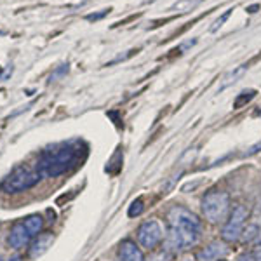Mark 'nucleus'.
<instances>
[{
	"instance_id": "nucleus-1",
	"label": "nucleus",
	"mask_w": 261,
	"mask_h": 261,
	"mask_svg": "<svg viewBox=\"0 0 261 261\" xmlns=\"http://www.w3.org/2000/svg\"><path fill=\"white\" fill-rule=\"evenodd\" d=\"M82 153L84 150L79 141L53 145L40 153L39 162H37V169L42 172V176L58 178V176L77 167L79 162L82 161Z\"/></svg>"
},
{
	"instance_id": "nucleus-2",
	"label": "nucleus",
	"mask_w": 261,
	"mask_h": 261,
	"mask_svg": "<svg viewBox=\"0 0 261 261\" xmlns=\"http://www.w3.org/2000/svg\"><path fill=\"white\" fill-rule=\"evenodd\" d=\"M230 195L223 190H211L202 197V214L211 225H225L230 216Z\"/></svg>"
},
{
	"instance_id": "nucleus-3",
	"label": "nucleus",
	"mask_w": 261,
	"mask_h": 261,
	"mask_svg": "<svg viewBox=\"0 0 261 261\" xmlns=\"http://www.w3.org/2000/svg\"><path fill=\"white\" fill-rule=\"evenodd\" d=\"M42 179V172L33 167L28 166H18L11 171V174L7 178H4V181L0 183V190L7 195H12V193H21L27 192L30 188L37 187Z\"/></svg>"
},
{
	"instance_id": "nucleus-4",
	"label": "nucleus",
	"mask_w": 261,
	"mask_h": 261,
	"mask_svg": "<svg viewBox=\"0 0 261 261\" xmlns=\"http://www.w3.org/2000/svg\"><path fill=\"white\" fill-rule=\"evenodd\" d=\"M200 239V230L192 226H169V233L164 241V249L167 252H181L197 246Z\"/></svg>"
},
{
	"instance_id": "nucleus-5",
	"label": "nucleus",
	"mask_w": 261,
	"mask_h": 261,
	"mask_svg": "<svg viewBox=\"0 0 261 261\" xmlns=\"http://www.w3.org/2000/svg\"><path fill=\"white\" fill-rule=\"evenodd\" d=\"M247 218H249V209L246 205H235L233 211L230 213L228 220L223 225L221 239L228 244L239 242L242 239L244 225H246Z\"/></svg>"
},
{
	"instance_id": "nucleus-6",
	"label": "nucleus",
	"mask_w": 261,
	"mask_h": 261,
	"mask_svg": "<svg viewBox=\"0 0 261 261\" xmlns=\"http://www.w3.org/2000/svg\"><path fill=\"white\" fill-rule=\"evenodd\" d=\"M164 239V230L161 223L157 220H148L143 221L138 228V241H140L141 247L148 251H153Z\"/></svg>"
},
{
	"instance_id": "nucleus-7",
	"label": "nucleus",
	"mask_w": 261,
	"mask_h": 261,
	"mask_svg": "<svg viewBox=\"0 0 261 261\" xmlns=\"http://www.w3.org/2000/svg\"><path fill=\"white\" fill-rule=\"evenodd\" d=\"M167 221H169V226H192V228L202 230L200 218L190 209L181 207V205H176L167 213Z\"/></svg>"
},
{
	"instance_id": "nucleus-8",
	"label": "nucleus",
	"mask_w": 261,
	"mask_h": 261,
	"mask_svg": "<svg viewBox=\"0 0 261 261\" xmlns=\"http://www.w3.org/2000/svg\"><path fill=\"white\" fill-rule=\"evenodd\" d=\"M228 252L230 249L225 242H211L197 252V261H218L220 258H225Z\"/></svg>"
},
{
	"instance_id": "nucleus-9",
	"label": "nucleus",
	"mask_w": 261,
	"mask_h": 261,
	"mask_svg": "<svg viewBox=\"0 0 261 261\" xmlns=\"http://www.w3.org/2000/svg\"><path fill=\"white\" fill-rule=\"evenodd\" d=\"M32 235L30 231L27 230V226H24L23 220L14 223V226L11 228V233L9 237H7V242H9V246L12 249H21V247H24L28 242H30Z\"/></svg>"
},
{
	"instance_id": "nucleus-10",
	"label": "nucleus",
	"mask_w": 261,
	"mask_h": 261,
	"mask_svg": "<svg viewBox=\"0 0 261 261\" xmlns=\"http://www.w3.org/2000/svg\"><path fill=\"white\" fill-rule=\"evenodd\" d=\"M119 258L120 261H146L145 254H143V251L136 246V242L129 241V239L120 242Z\"/></svg>"
},
{
	"instance_id": "nucleus-11",
	"label": "nucleus",
	"mask_w": 261,
	"mask_h": 261,
	"mask_svg": "<svg viewBox=\"0 0 261 261\" xmlns=\"http://www.w3.org/2000/svg\"><path fill=\"white\" fill-rule=\"evenodd\" d=\"M53 242H54V237L50 231H45V233L39 235V237L32 242V246L28 247V256H30L32 259L39 258V256H42L50 246H53Z\"/></svg>"
},
{
	"instance_id": "nucleus-12",
	"label": "nucleus",
	"mask_w": 261,
	"mask_h": 261,
	"mask_svg": "<svg viewBox=\"0 0 261 261\" xmlns=\"http://www.w3.org/2000/svg\"><path fill=\"white\" fill-rule=\"evenodd\" d=\"M23 223H24V226H27V230L30 231L32 237L39 235L42 228H44V218H42L40 214H32V216L24 218Z\"/></svg>"
},
{
	"instance_id": "nucleus-13",
	"label": "nucleus",
	"mask_w": 261,
	"mask_h": 261,
	"mask_svg": "<svg viewBox=\"0 0 261 261\" xmlns=\"http://www.w3.org/2000/svg\"><path fill=\"white\" fill-rule=\"evenodd\" d=\"M249 65H251V63H244V65H241V66H239V68H235L233 71H230V73L226 75L225 79H223V84H221L220 91L226 89V87L231 86V84H233V82H237V79H239V77H242L244 71H246L247 68H249Z\"/></svg>"
},
{
	"instance_id": "nucleus-14",
	"label": "nucleus",
	"mask_w": 261,
	"mask_h": 261,
	"mask_svg": "<svg viewBox=\"0 0 261 261\" xmlns=\"http://www.w3.org/2000/svg\"><path fill=\"white\" fill-rule=\"evenodd\" d=\"M256 96V91L254 89H249V91H242L241 94L235 98V101H233V108L235 110H239V108H242L244 105L246 103H249V101L254 98Z\"/></svg>"
},
{
	"instance_id": "nucleus-15",
	"label": "nucleus",
	"mask_w": 261,
	"mask_h": 261,
	"mask_svg": "<svg viewBox=\"0 0 261 261\" xmlns=\"http://www.w3.org/2000/svg\"><path fill=\"white\" fill-rule=\"evenodd\" d=\"M145 211V202H143V199L140 197V199H136V200H133V204L129 205V218H138L140 214Z\"/></svg>"
},
{
	"instance_id": "nucleus-16",
	"label": "nucleus",
	"mask_w": 261,
	"mask_h": 261,
	"mask_svg": "<svg viewBox=\"0 0 261 261\" xmlns=\"http://www.w3.org/2000/svg\"><path fill=\"white\" fill-rule=\"evenodd\" d=\"M200 2H202V0H181V2H178L174 7H172V11L188 12V11H192L195 6H199Z\"/></svg>"
},
{
	"instance_id": "nucleus-17",
	"label": "nucleus",
	"mask_w": 261,
	"mask_h": 261,
	"mask_svg": "<svg viewBox=\"0 0 261 261\" xmlns=\"http://www.w3.org/2000/svg\"><path fill=\"white\" fill-rule=\"evenodd\" d=\"M258 235H259V226L258 225H249L247 228H244V231H242V241L244 242H251V241H254Z\"/></svg>"
},
{
	"instance_id": "nucleus-18",
	"label": "nucleus",
	"mask_w": 261,
	"mask_h": 261,
	"mask_svg": "<svg viewBox=\"0 0 261 261\" xmlns=\"http://www.w3.org/2000/svg\"><path fill=\"white\" fill-rule=\"evenodd\" d=\"M148 261H171V252H167L166 249L159 251V252H153L150 256Z\"/></svg>"
},
{
	"instance_id": "nucleus-19",
	"label": "nucleus",
	"mask_w": 261,
	"mask_h": 261,
	"mask_svg": "<svg viewBox=\"0 0 261 261\" xmlns=\"http://www.w3.org/2000/svg\"><path fill=\"white\" fill-rule=\"evenodd\" d=\"M230 14H231V9H230V11H226L225 14L221 16V18H218L216 21H214V23H213V27H211V32H216L218 28L223 27V23H225V21L228 19V16H230Z\"/></svg>"
},
{
	"instance_id": "nucleus-20",
	"label": "nucleus",
	"mask_w": 261,
	"mask_h": 261,
	"mask_svg": "<svg viewBox=\"0 0 261 261\" xmlns=\"http://www.w3.org/2000/svg\"><path fill=\"white\" fill-rule=\"evenodd\" d=\"M237 261H254V256H252V252H242Z\"/></svg>"
},
{
	"instance_id": "nucleus-21",
	"label": "nucleus",
	"mask_w": 261,
	"mask_h": 261,
	"mask_svg": "<svg viewBox=\"0 0 261 261\" xmlns=\"http://www.w3.org/2000/svg\"><path fill=\"white\" fill-rule=\"evenodd\" d=\"M107 14H108V9H105L103 12H99V14H89V16H87V19H89V21H96V19H101L103 16H107Z\"/></svg>"
},
{
	"instance_id": "nucleus-22",
	"label": "nucleus",
	"mask_w": 261,
	"mask_h": 261,
	"mask_svg": "<svg viewBox=\"0 0 261 261\" xmlns=\"http://www.w3.org/2000/svg\"><path fill=\"white\" fill-rule=\"evenodd\" d=\"M252 256H254V261H261V244L254 249V252H252Z\"/></svg>"
},
{
	"instance_id": "nucleus-23",
	"label": "nucleus",
	"mask_w": 261,
	"mask_h": 261,
	"mask_svg": "<svg viewBox=\"0 0 261 261\" xmlns=\"http://www.w3.org/2000/svg\"><path fill=\"white\" fill-rule=\"evenodd\" d=\"M259 148H261V141L258 143V145L251 146V148H249V151H246V155H252V153H256V151H258Z\"/></svg>"
},
{
	"instance_id": "nucleus-24",
	"label": "nucleus",
	"mask_w": 261,
	"mask_h": 261,
	"mask_svg": "<svg viewBox=\"0 0 261 261\" xmlns=\"http://www.w3.org/2000/svg\"><path fill=\"white\" fill-rule=\"evenodd\" d=\"M258 9H259V6H258V4H256V6H251V7H247V12H251V14H254V12L258 11Z\"/></svg>"
},
{
	"instance_id": "nucleus-25",
	"label": "nucleus",
	"mask_w": 261,
	"mask_h": 261,
	"mask_svg": "<svg viewBox=\"0 0 261 261\" xmlns=\"http://www.w3.org/2000/svg\"><path fill=\"white\" fill-rule=\"evenodd\" d=\"M9 261H21V256H14V258H11Z\"/></svg>"
},
{
	"instance_id": "nucleus-26",
	"label": "nucleus",
	"mask_w": 261,
	"mask_h": 261,
	"mask_svg": "<svg viewBox=\"0 0 261 261\" xmlns=\"http://www.w3.org/2000/svg\"><path fill=\"white\" fill-rule=\"evenodd\" d=\"M0 261H4V258H0Z\"/></svg>"
},
{
	"instance_id": "nucleus-27",
	"label": "nucleus",
	"mask_w": 261,
	"mask_h": 261,
	"mask_svg": "<svg viewBox=\"0 0 261 261\" xmlns=\"http://www.w3.org/2000/svg\"><path fill=\"white\" fill-rule=\"evenodd\" d=\"M259 235H261V231H259Z\"/></svg>"
}]
</instances>
